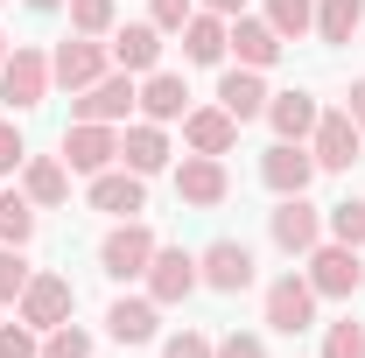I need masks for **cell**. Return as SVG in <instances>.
Segmentation results:
<instances>
[{
    "label": "cell",
    "instance_id": "23",
    "mask_svg": "<svg viewBox=\"0 0 365 358\" xmlns=\"http://www.w3.org/2000/svg\"><path fill=\"white\" fill-rule=\"evenodd\" d=\"M225 14H211V7H197V14H190V21H182V56H190V63H218V56H225Z\"/></svg>",
    "mask_w": 365,
    "mask_h": 358
},
{
    "label": "cell",
    "instance_id": "8",
    "mask_svg": "<svg viewBox=\"0 0 365 358\" xmlns=\"http://www.w3.org/2000/svg\"><path fill=\"white\" fill-rule=\"evenodd\" d=\"M134 106H140V85L127 78V71H106L98 85H85L78 98H71V113H78V120H98V127H113V120H127Z\"/></svg>",
    "mask_w": 365,
    "mask_h": 358
},
{
    "label": "cell",
    "instance_id": "25",
    "mask_svg": "<svg viewBox=\"0 0 365 358\" xmlns=\"http://www.w3.org/2000/svg\"><path fill=\"white\" fill-rule=\"evenodd\" d=\"M267 120H274L281 140H309V134H317V98H309V91H274Z\"/></svg>",
    "mask_w": 365,
    "mask_h": 358
},
{
    "label": "cell",
    "instance_id": "16",
    "mask_svg": "<svg viewBox=\"0 0 365 358\" xmlns=\"http://www.w3.org/2000/svg\"><path fill=\"white\" fill-rule=\"evenodd\" d=\"M225 43L239 49V63L246 71H267V63H281V36H274V21L267 14H232V29H225Z\"/></svg>",
    "mask_w": 365,
    "mask_h": 358
},
{
    "label": "cell",
    "instance_id": "15",
    "mask_svg": "<svg viewBox=\"0 0 365 358\" xmlns=\"http://www.w3.org/2000/svg\"><path fill=\"white\" fill-rule=\"evenodd\" d=\"M190 288H204V281H197V253L155 246V260H148V295H155V302H182Z\"/></svg>",
    "mask_w": 365,
    "mask_h": 358
},
{
    "label": "cell",
    "instance_id": "40",
    "mask_svg": "<svg viewBox=\"0 0 365 358\" xmlns=\"http://www.w3.org/2000/svg\"><path fill=\"white\" fill-rule=\"evenodd\" d=\"M204 7H211V14H225V21H232V14H246V0H204Z\"/></svg>",
    "mask_w": 365,
    "mask_h": 358
},
{
    "label": "cell",
    "instance_id": "29",
    "mask_svg": "<svg viewBox=\"0 0 365 358\" xmlns=\"http://www.w3.org/2000/svg\"><path fill=\"white\" fill-rule=\"evenodd\" d=\"M267 21H274L281 43H295V36L317 29V0H267Z\"/></svg>",
    "mask_w": 365,
    "mask_h": 358
},
{
    "label": "cell",
    "instance_id": "34",
    "mask_svg": "<svg viewBox=\"0 0 365 358\" xmlns=\"http://www.w3.org/2000/svg\"><path fill=\"white\" fill-rule=\"evenodd\" d=\"M0 358H43L36 330H29V323H0Z\"/></svg>",
    "mask_w": 365,
    "mask_h": 358
},
{
    "label": "cell",
    "instance_id": "20",
    "mask_svg": "<svg viewBox=\"0 0 365 358\" xmlns=\"http://www.w3.org/2000/svg\"><path fill=\"white\" fill-rule=\"evenodd\" d=\"M267 98H274V91L260 85V71H246V63L218 78V106H225L239 127H246V120H260V113H267Z\"/></svg>",
    "mask_w": 365,
    "mask_h": 358
},
{
    "label": "cell",
    "instance_id": "27",
    "mask_svg": "<svg viewBox=\"0 0 365 358\" xmlns=\"http://www.w3.org/2000/svg\"><path fill=\"white\" fill-rule=\"evenodd\" d=\"M36 239V204L21 190H0V246H29Z\"/></svg>",
    "mask_w": 365,
    "mask_h": 358
},
{
    "label": "cell",
    "instance_id": "18",
    "mask_svg": "<svg viewBox=\"0 0 365 358\" xmlns=\"http://www.w3.org/2000/svg\"><path fill=\"white\" fill-rule=\"evenodd\" d=\"M113 63H120V71H127V78H148V71H162V29H155V21H127V29H113Z\"/></svg>",
    "mask_w": 365,
    "mask_h": 358
},
{
    "label": "cell",
    "instance_id": "26",
    "mask_svg": "<svg viewBox=\"0 0 365 358\" xmlns=\"http://www.w3.org/2000/svg\"><path fill=\"white\" fill-rule=\"evenodd\" d=\"M365 29V0H323L317 7V36L323 43H351Z\"/></svg>",
    "mask_w": 365,
    "mask_h": 358
},
{
    "label": "cell",
    "instance_id": "38",
    "mask_svg": "<svg viewBox=\"0 0 365 358\" xmlns=\"http://www.w3.org/2000/svg\"><path fill=\"white\" fill-rule=\"evenodd\" d=\"M218 358H267V344L253 330H232V337H218Z\"/></svg>",
    "mask_w": 365,
    "mask_h": 358
},
{
    "label": "cell",
    "instance_id": "17",
    "mask_svg": "<svg viewBox=\"0 0 365 358\" xmlns=\"http://www.w3.org/2000/svg\"><path fill=\"white\" fill-rule=\"evenodd\" d=\"M182 140H190V155H232L239 120H232L225 106H190L182 113Z\"/></svg>",
    "mask_w": 365,
    "mask_h": 358
},
{
    "label": "cell",
    "instance_id": "22",
    "mask_svg": "<svg viewBox=\"0 0 365 358\" xmlns=\"http://www.w3.org/2000/svg\"><path fill=\"white\" fill-rule=\"evenodd\" d=\"M21 197L29 204H63L71 197V162L63 155H29L21 162Z\"/></svg>",
    "mask_w": 365,
    "mask_h": 358
},
{
    "label": "cell",
    "instance_id": "19",
    "mask_svg": "<svg viewBox=\"0 0 365 358\" xmlns=\"http://www.w3.org/2000/svg\"><path fill=\"white\" fill-rule=\"evenodd\" d=\"M140 113H148L155 127L182 120V113H190V85H182L176 71H148V78H140Z\"/></svg>",
    "mask_w": 365,
    "mask_h": 358
},
{
    "label": "cell",
    "instance_id": "2",
    "mask_svg": "<svg viewBox=\"0 0 365 358\" xmlns=\"http://www.w3.org/2000/svg\"><path fill=\"white\" fill-rule=\"evenodd\" d=\"M155 246H162V239H155V232H148L140 218H120L113 232H106V239H98V267L113 274V281H134V274H148Z\"/></svg>",
    "mask_w": 365,
    "mask_h": 358
},
{
    "label": "cell",
    "instance_id": "21",
    "mask_svg": "<svg viewBox=\"0 0 365 358\" xmlns=\"http://www.w3.org/2000/svg\"><path fill=\"white\" fill-rule=\"evenodd\" d=\"M120 162H127L134 176H162V169H169V134H162L155 120L127 127V134H120Z\"/></svg>",
    "mask_w": 365,
    "mask_h": 358
},
{
    "label": "cell",
    "instance_id": "35",
    "mask_svg": "<svg viewBox=\"0 0 365 358\" xmlns=\"http://www.w3.org/2000/svg\"><path fill=\"white\" fill-rule=\"evenodd\" d=\"M162 358H218V344H211L204 330H176V337L162 344Z\"/></svg>",
    "mask_w": 365,
    "mask_h": 358
},
{
    "label": "cell",
    "instance_id": "13",
    "mask_svg": "<svg viewBox=\"0 0 365 358\" xmlns=\"http://www.w3.org/2000/svg\"><path fill=\"white\" fill-rule=\"evenodd\" d=\"M91 211H106V218H140V211H148V176H134V169H98V176H91Z\"/></svg>",
    "mask_w": 365,
    "mask_h": 358
},
{
    "label": "cell",
    "instance_id": "32",
    "mask_svg": "<svg viewBox=\"0 0 365 358\" xmlns=\"http://www.w3.org/2000/svg\"><path fill=\"white\" fill-rule=\"evenodd\" d=\"M29 260H21V246H0V302H21V288H29Z\"/></svg>",
    "mask_w": 365,
    "mask_h": 358
},
{
    "label": "cell",
    "instance_id": "39",
    "mask_svg": "<svg viewBox=\"0 0 365 358\" xmlns=\"http://www.w3.org/2000/svg\"><path fill=\"white\" fill-rule=\"evenodd\" d=\"M344 113L359 120V134H365V78H359V85H351V106H344Z\"/></svg>",
    "mask_w": 365,
    "mask_h": 358
},
{
    "label": "cell",
    "instance_id": "7",
    "mask_svg": "<svg viewBox=\"0 0 365 358\" xmlns=\"http://www.w3.org/2000/svg\"><path fill=\"white\" fill-rule=\"evenodd\" d=\"M359 281H365L359 246H337V239H323L317 253H309V288H317V295H330V302H351V295H359Z\"/></svg>",
    "mask_w": 365,
    "mask_h": 358
},
{
    "label": "cell",
    "instance_id": "42",
    "mask_svg": "<svg viewBox=\"0 0 365 358\" xmlns=\"http://www.w3.org/2000/svg\"><path fill=\"white\" fill-rule=\"evenodd\" d=\"M0 63H7V36H0Z\"/></svg>",
    "mask_w": 365,
    "mask_h": 358
},
{
    "label": "cell",
    "instance_id": "3",
    "mask_svg": "<svg viewBox=\"0 0 365 358\" xmlns=\"http://www.w3.org/2000/svg\"><path fill=\"white\" fill-rule=\"evenodd\" d=\"M267 232H274V246H281L288 260H309V253L323 246V211L309 204V197H281L274 218H267Z\"/></svg>",
    "mask_w": 365,
    "mask_h": 358
},
{
    "label": "cell",
    "instance_id": "4",
    "mask_svg": "<svg viewBox=\"0 0 365 358\" xmlns=\"http://www.w3.org/2000/svg\"><path fill=\"white\" fill-rule=\"evenodd\" d=\"M21 323L29 330H56V323H71L78 310V288H71V274H29V288H21Z\"/></svg>",
    "mask_w": 365,
    "mask_h": 358
},
{
    "label": "cell",
    "instance_id": "14",
    "mask_svg": "<svg viewBox=\"0 0 365 358\" xmlns=\"http://www.w3.org/2000/svg\"><path fill=\"white\" fill-rule=\"evenodd\" d=\"M225 190H232V176H225L218 155H182V169H176V197L182 204L211 211V204H225Z\"/></svg>",
    "mask_w": 365,
    "mask_h": 358
},
{
    "label": "cell",
    "instance_id": "30",
    "mask_svg": "<svg viewBox=\"0 0 365 358\" xmlns=\"http://www.w3.org/2000/svg\"><path fill=\"white\" fill-rule=\"evenodd\" d=\"M113 7L120 0H71V29L78 36H113Z\"/></svg>",
    "mask_w": 365,
    "mask_h": 358
},
{
    "label": "cell",
    "instance_id": "28",
    "mask_svg": "<svg viewBox=\"0 0 365 358\" xmlns=\"http://www.w3.org/2000/svg\"><path fill=\"white\" fill-rule=\"evenodd\" d=\"M323 232H330L337 246H365V197H344V204H330V211H323Z\"/></svg>",
    "mask_w": 365,
    "mask_h": 358
},
{
    "label": "cell",
    "instance_id": "12",
    "mask_svg": "<svg viewBox=\"0 0 365 358\" xmlns=\"http://www.w3.org/2000/svg\"><path fill=\"white\" fill-rule=\"evenodd\" d=\"M359 148H365V134H359V120H351V113H317V134H309L317 169H351V162H359Z\"/></svg>",
    "mask_w": 365,
    "mask_h": 358
},
{
    "label": "cell",
    "instance_id": "6",
    "mask_svg": "<svg viewBox=\"0 0 365 358\" xmlns=\"http://www.w3.org/2000/svg\"><path fill=\"white\" fill-rule=\"evenodd\" d=\"M106 63H113V49H106V36H63L56 43V56H49V78L56 85H71V91H85V85H98L106 78Z\"/></svg>",
    "mask_w": 365,
    "mask_h": 358
},
{
    "label": "cell",
    "instance_id": "10",
    "mask_svg": "<svg viewBox=\"0 0 365 358\" xmlns=\"http://www.w3.org/2000/svg\"><path fill=\"white\" fill-rule=\"evenodd\" d=\"M309 176H317V155L302 140H274L267 155H260V183H267L274 197H309Z\"/></svg>",
    "mask_w": 365,
    "mask_h": 358
},
{
    "label": "cell",
    "instance_id": "9",
    "mask_svg": "<svg viewBox=\"0 0 365 358\" xmlns=\"http://www.w3.org/2000/svg\"><path fill=\"white\" fill-rule=\"evenodd\" d=\"M197 281L218 288V295L253 288V246H239V239H211V246L197 253Z\"/></svg>",
    "mask_w": 365,
    "mask_h": 358
},
{
    "label": "cell",
    "instance_id": "11",
    "mask_svg": "<svg viewBox=\"0 0 365 358\" xmlns=\"http://www.w3.org/2000/svg\"><path fill=\"white\" fill-rule=\"evenodd\" d=\"M63 162H71L78 176H98V169L120 162V134L98 127V120H71V127H63Z\"/></svg>",
    "mask_w": 365,
    "mask_h": 358
},
{
    "label": "cell",
    "instance_id": "41",
    "mask_svg": "<svg viewBox=\"0 0 365 358\" xmlns=\"http://www.w3.org/2000/svg\"><path fill=\"white\" fill-rule=\"evenodd\" d=\"M29 7H36V14H49V7H63V0H29Z\"/></svg>",
    "mask_w": 365,
    "mask_h": 358
},
{
    "label": "cell",
    "instance_id": "36",
    "mask_svg": "<svg viewBox=\"0 0 365 358\" xmlns=\"http://www.w3.org/2000/svg\"><path fill=\"white\" fill-rule=\"evenodd\" d=\"M21 162H29V140H21V127H14V120H0V176H14Z\"/></svg>",
    "mask_w": 365,
    "mask_h": 358
},
{
    "label": "cell",
    "instance_id": "1",
    "mask_svg": "<svg viewBox=\"0 0 365 358\" xmlns=\"http://www.w3.org/2000/svg\"><path fill=\"white\" fill-rule=\"evenodd\" d=\"M49 85H56V78H49V56H43V49H29V43H14V49H7V63H0V98H7L14 113L43 106V98H49Z\"/></svg>",
    "mask_w": 365,
    "mask_h": 358
},
{
    "label": "cell",
    "instance_id": "33",
    "mask_svg": "<svg viewBox=\"0 0 365 358\" xmlns=\"http://www.w3.org/2000/svg\"><path fill=\"white\" fill-rule=\"evenodd\" d=\"M43 358H91V337L78 330V323H56L43 337Z\"/></svg>",
    "mask_w": 365,
    "mask_h": 358
},
{
    "label": "cell",
    "instance_id": "5",
    "mask_svg": "<svg viewBox=\"0 0 365 358\" xmlns=\"http://www.w3.org/2000/svg\"><path fill=\"white\" fill-rule=\"evenodd\" d=\"M317 288H309V274H281V281H267V330H281V337H295V330H309L317 323Z\"/></svg>",
    "mask_w": 365,
    "mask_h": 358
},
{
    "label": "cell",
    "instance_id": "31",
    "mask_svg": "<svg viewBox=\"0 0 365 358\" xmlns=\"http://www.w3.org/2000/svg\"><path fill=\"white\" fill-rule=\"evenodd\" d=\"M323 358H365V323H351V316L330 323L323 330Z\"/></svg>",
    "mask_w": 365,
    "mask_h": 358
},
{
    "label": "cell",
    "instance_id": "37",
    "mask_svg": "<svg viewBox=\"0 0 365 358\" xmlns=\"http://www.w3.org/2000/svg\"><path fill=\"white\" fill-rule=\"evenodd\" d=\"M190 14H197V0H155V29H162V36H182Z\"/></svg>",
    "mask_w": 365,
    "mask_h": 358
},
{
    "label": "cell",
    "instance_id": "24",
    "mask_svg": "<svg viewBox=\"0 0 365 358\" xmlns=\"http://www.w3.org/2000/svg\"><path fill=\"white\" fill-rule=\"evenodd\" d=\"M155 310H162L155 295H120V302L106 310V330H113L120 344H148V337H155Z\"/></svg>",
    "mask_w": 365,
    "mask_h": 358
}]
</instances>
